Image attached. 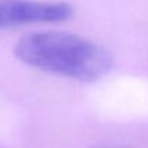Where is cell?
Wrapping results in <instances>:
<instances>
[{
	"mask_svg": "<svg viewBox=\"0 0 148 148\" xmlns=\"http://www.w3.org/2000/svg\"><path fill=\"white\" fill-rule=\"evenodd\" d=\"M16 56L38 69L84 82L98 81L112 68V56L97 43L65 32L25 35L14 46Z\"/></svg>",
	"mask_w": 148,
	"mask_h": 148,
	"instance_id": "1",
	"label": "cell"
},
{
	"mask_svg": "<svg viewBox=\"0 0 148 148\" xmlns=\"http://www.w3.org/2000/svg\"><path fill=\"white\" fill-rule=\"evenodd\" d=\"M73 9L65 1L0 0V29L26 23H52L69 19Z\"/></svg>",
	"mask_w": 148,
	"mask_h": 148,
	"instance_id": "2",
	"label": "cell"
}]
</instances>
